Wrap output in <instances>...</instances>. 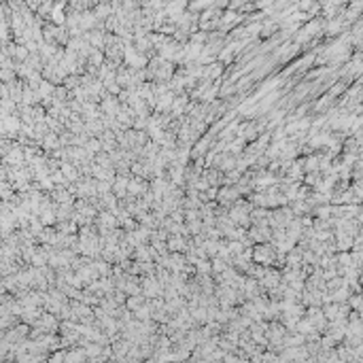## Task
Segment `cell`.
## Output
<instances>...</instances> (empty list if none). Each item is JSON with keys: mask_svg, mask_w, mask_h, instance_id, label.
I'll return each instance as SVG.
<instances>
[{"mask_svg": "<svg viewBox=\"0 0 363 363\" xmlns=\"http://www.w3.org/2000/svg\"><path fill=\"white\" fill-rule=\"evenodd\" d=\"M64 361L66 363H83L85 361V350H81V348L70 350L68 357H64Z\"/></svg>", "mask_w": 363, "mask_h": 363, "instance_id": "6da1fadb", "label": "cell"}]
</instances>
